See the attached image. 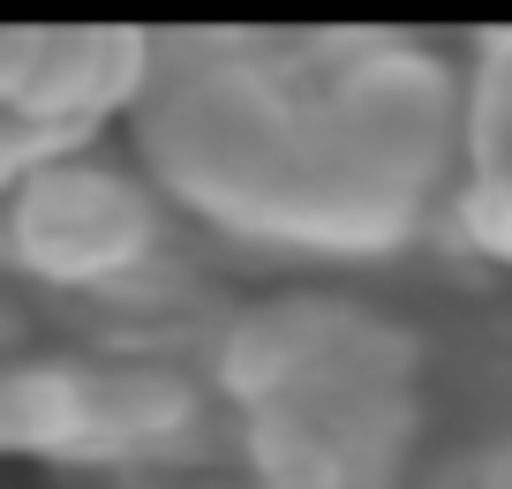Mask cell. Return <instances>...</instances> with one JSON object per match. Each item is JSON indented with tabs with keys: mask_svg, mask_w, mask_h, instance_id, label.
Instances as JSON below:
<instances>
[{
	"mask_svg": "<svg viewBox=\"0 0 512 489\" xmlns=\"http://www.w3.org/2000/svg\"><path fill=\"white\" fill-rule=\"evenodd\" d=\"M151 204L106 166H46L16 189V256L46 279H113L151 249Z\"/></svg>",
	"mask_w": 512,
	"mask_h": 489,
	"instance_id": "2",
	"label": "cell"
},
{
	"mask_svg": "<svg viewBox=\"0 0 512 489\" xmlns=\"http://www.w3.org/2000/svg\"><path fill=\"white\" fill-rule=\"evenodd\" d=\"M452 76L407 38H151L144 151L226 234L400 241L452 151Z\"/></svg>",
	"mask_w": 512,
	"mask_h": 489,
	"instance_id": "1",
	"label": "cell"
},
{
	"mask_svg": "<svg viewBox=\"0 0 512 489\" xmlns=\"http://www.w3.org/2000/svg\"><path fill=\"white\" fill-rule=\"evenodd\" d=\"M151 38L136 31H8L0 38V91L16 121H91V113L144 98Z\"/></svg>",
	"mask_w": 512,
	"mask_h": 489,
	"instance_id": "3",
	"label": "cell"
},
{
	"mask_svg": "<svg viewBox=\"0 0 512 489\" xmlns=\"http://www.w3.org/2000/svg\"><path fill=\"white\" fill-rule=\"evenodd\" d=\"M475 219L512 249V38H490L475 76Z\"/></svg>",
	"mask_w": 512,
	"mask_h": 489,
	"instance_id": "4",
	"label": "cell"
},
{
	"mask_svg": "<svg viewBox=\"0 0 512 489\" xmlns=\"http://www.w3.org/2000/svg\"><path fill=\"white\" fill-rule=\"evenodd\" d=\"M437 489H512V452H482V459H460Z\"/></svg>",
	"mask_w": 512,
	"mask_h": 489,
	"instance_id": "5",
	"label": "cell"
}]
</instances>
